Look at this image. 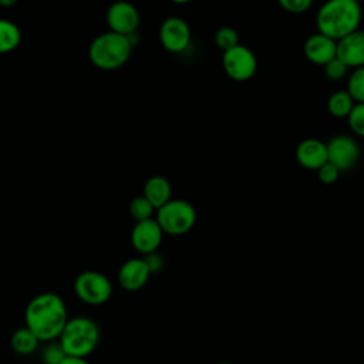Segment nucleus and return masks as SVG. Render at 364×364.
Returning <instances> with one entry per match:
<instances>
[{"instance_id": "6", "label": "nucleus", "mask_w": 364, "mask_h": 364, "mask_svg": "<svg viewBox=\"0 0 364 364\" xmlns=\"http://www.w3.org/2000/svg\"><path fill=\"white\" fill-rule=\"evenodd\" d=\"M74 293L85 304L101 306L111 297L112 284L105 274L97 270H85L75 277Z\"/></svg>"}, {"instance_id": "9", "label": "nucleus", "mask_w": 364, "mask_h": 364, "mask_svg": "<svg viewBox=\"0 0 364 364\" xmlns=\"http://www.w3.org/2000/svg\"><path fill=\"white\" fill-rule=\"evenodd\" d=\"M327 145L328 162L336 165L340 171L353 168L360 156V148L357 142L347 135H337L330 139Z\"/></svg>"}, {"instance_id": "16", "label": "nucleus", "mask_w": 364, "mask_h": 364, "mask_svg": "<svg viewBox=\"0 0 364 364\" xmlns=\"http://www.w3.org/2000/svg\"><path fill=\"white\" fill-rule=\"evenodd\" d=\"M171 183L164 176H151L144 185V196L155 209L161 208L171 199Z\"/></svg>"}, {"instance_id": "28", "label": "nucleus", "mask_w": 364, "mask_h": 364, "mask_svg": "<svg viewBox=\"0 0 364 364\" xmlns=\"http://www.w3.org/2000/svg\"><path fill=\"white\" fill-rule=\"evenodd\" d=\"M144 260L146 262V264H148V267H149L151 273L158 272V270L162 267V263H164L162 257H161L158 253H155V252H151V253L145 255Z\"/></svg>"}, {"instance_id": "5", "label": "nucleus", "mask_w": 364, "mask_h": 364, "mask_svg": "<svg viewBox=\"0 0 364 364\" xmlns=\"http://www.w3.org/2000/svg\"><path fill=\"white\" fill-rule=\"evenodd\" d=\"M195 220L196 212L193 206L181 199H169L156 212V222L164 233L168 235H183L189 232Z\"/></svg>"}, {"instance_id": "26", "label": "nucleus", "mask_w": 364, "mask_h": 364, "mask_svg": "<svg viewBox=\"0 0 364 364\" xmlns=\"http://www.w3.org/2000/svg\"><path fill=\"white\" fill-rule=\"evenodd\" d=\"M277 1H279V4L282 6L283 10L289 11V13H293V14L304 13L313 4V0H277Z\"/></svg>"}, {"instance_id": "11", "label": "nucleus", "mask_w": 364, "mask_h": 364, "mask_svg": "<svg viewBox=\"0 0 364 364\" xmlns=\"http://www.w3.org/2000/svg\"><path fill=\"white\" fill-rule=\"evenodd\" d=\"M164 230L156 219H145L135 223L131 232V243L134 249L142 255L155 252L161 245Z\"/></svg>"}, {"instance_id": "21", "label": "nucleus", "mask_w": 364, "mask_h": 364, "mask_svg": "<svg viewBox=\"0 0 364 364\" xmlns=\"http://www.w3.org/2000/svg\"><path fill=\"white\" fill-rule=\"evenodd\" d=\"M154 210H155V208L144 195L134 198L129 203V213L136 222L149 219L152 216Z\"/></svg>"}, {"instance_id": "8", "label": "nucleus", "mask_w": 364, "mask_h": 364, "mask_svg": "<svg viewBox=\"0 0 364 364\" xmlns=\"http://www.w3.org/2000/svg\"><path fill=\"white\" fill-rule=\"evenodd\" d=\"M159 41L169 53H182L191 44V28L181 17H168L159 27Z\"/></svg>"}, {"instance_id": "15", "label": "nucleus", "mask_w": 364, "mask_h": 364, "mask_svg": "<svg viewBox=\"0 0 364 364\" xmlns=\"http://www.w3.org/2000/svg\"><path fill=\"white\" fill-rule=\"evenodd\" d=\"M296 159L303 168L317 171L328 161L327 145L316 138L303 139L296 148Z\"/></svg>"}, {"instance_id": "14", "label": "nucleus", "mask_w": 364, "mask_h": 364, "mask_svg": "<svg viewBox=\"0 0 364 364\" xmlns=\"http://www.w3.org/2000/svg\"><path fill=\"white\" fill-rule=\"evenodd\" d=\"M336 40L317 31L306 40L303 51L310 63L324 65L327 61L336 57Z\"/></svg>"}, {"instance_id": "19", "label": "nucleus", "mask_w": 364, "mask_h": 364, "mask_svg": "<svg viewBox=\"0 0 364 364\" xmlns=\"http://www.w3.org/2000/svg\"><path fill=\"white\" fill-rule=\"evenodd\" d=\"M21 40L18 27L6 18H0V54L14 50Z\"/></svg>"}, {"instance_id": "2", "label": "nucleus", "mask_w": 364, "mask_h": 364, "mask_svg": "<svg viewBox=\"0 0 364 364\" xmlns=\"http://www.w3.org/2000/svg\"><path fill=\"white\" fill-rule=\"evenodd\" d=\"M361 23V6L355 0H327L317 11V31L340 40L353 33Z\"/></svg>"}, {"instance_id": "3", "label": "nucleus", "mask_w": 364, "mask_h": 364, "mask_svg": "<svg viewBox=\"0 0 364 364\" xmlns=\"http://www.w3.org/2000/svg\"><path fill=\"white\" fill-rule=\"evenodd\" d=\"M67 355L87 357L100 343V327L90 317L68 318L57 338Z\"/></svg>"}, {"instance_id": "22", "label": "nucleus", "mask_w": 364, "mask_h": 364, "mask_svg": "<svg viewBox=\"0 0 364 364\" xmlns=\"http://www.w3.org/2000/svg\"><path fill=\"white\" fill-rule=\"evenodd\" d=\"M215 44L222 51H226V50L237 46L239 44L237 31L229 26L220 27L215 34Z\"/></svg>"}, {"instance_id": "33", "label": "nucleus", "mask_w": 364, "mask_h": 364, "mask_svg": "<svg viewBox=\"0 0 364 364\" xmlns=\"http://www.w3.org/2000/svg\"><path fill=\"white\" fill-rule=\"evenodd\" d=\"M355 1H357V3H363L364 0H355Z\"/></svg>"}, {"instance_id": "4", "label": "nucleus", "mask_w": 364, "mask_h": 364, "mask_svg": "<svg viewBox=\"0 0 364 364\" xmlns=\"http://www.w3.org/2000/svg\"><path fill=\"white\" fill-rule=\"evenodd\" d=\"M131 51L132 46L128 37L109 30L94 38L88 55L95 67L109 71L122 67L128 61Z\"/></svg>"}, {"instance_id": "18", "label": "nucleus", "mask_w": 364, "mask_h": 364, "mask_svg": "<svg viewBox=\"0 0 364 364\" xmlns=\"http://www.w3.org/2000/svg\"><path fill=\"white\" fill-rule=\"evenodd\" d=\"M355 101L351 98L347 90H338L333 92L327 101L328 112L336 118H347Z\"/></svg>"}, {"instance_id": "17", "label": "nucleus", "mask_w": 364, "mask_h": 364, "mask_svg": "<svg viewBox=\"0 0 364 364\" xmlns=\"http://www.w3.org/2000/svg\"><path fill=\"white\" fill-rule=\"evenodd\" d=\"M38 343L40 340L27 326L16 330L10 338L11 348L20 355L31 354L38 347Z\"/></svg>"}, {"instance_id": "20", "label": "nucleus", "mask_w": 364, "mask_h": 364, "mask_svg": "<svg viewBox=\"0 0 364 364\" xmlns=\"http://www.w3.org/2000/svg\"><path fill=\"white\" fill-rule=\"evenodd\" d=\"M347 91L355 102H364V65L357 67L350 73Z\"/></svg>"}, {"instance_id": "29", "label": "nucleus", "mask_w": 364, "mask_h": 364, "mask_svg": "<svg viewBox=\"0 0 364 364\" xmlns=\"http://www.w3.org/2000/svg\"><path fill=\"white\" fill-rule=\"evenodd\" d=\"M60 364H90L85 357H75V355H65V358Z\"/></svg>"}, {"instance_id": "27", "label": "nucleus", "mask_w": 364, "mask_h": 364, "mask_svg": "<svg viewBox=\"0 0 364 364\" xmlns=\"http://www.w3.org/2000/svg\"><path fill=\"white\" fill-rule=\"evenodd\" d=\"M340 172L341 171L336 165H333L331 162L327 161L324 165H321L317 169V176H318L320 182H323V183H333L337 181Z\"/></svg>"}, {"instance_id": "1", "label": "nucleus", "mask_w": 364, "mask_h": 364, "mask_svg": "<svg viewBox=\"0 0 364 364\" xmlns=\"http://www.w3.org/2000/svg\"><path fill=\"white\" fill-rule=\"evenodd\" d=\"M68 320V311L61 296L44 291L34 296L24 311L26 326L40 341L57 340Z\"/></svg>"}, {"instance_id": "7", "label": "nucleus", "mask_w": 364, "mask_h": 364, "mask_svg": "<svg viewBox=\"0 0 364 364\" xmlns=\"http://www.w3.org/2000/svg\"><path fill=\"white\" fill-rule=\"evenodd\" d=\"M222 65L229 78L242 82L250 80L256 74L257 60L250 48L237 44L223 51Z\"/></svg>"}, {"instance_id": "31", "label": "nucleus", "mask_w": 364, "mask_h": 364, "mask_svg": "<svg viewBox=\"0 0 364 364\" xmlns=\"http://www.w3.org/2000/svg\"><path fill=\"white\" fill-rule=\"evenodd\" d=\"M172 3H176V4H185V3H189L191 0H171Z\"/></svg>"}, {"instance_id": "12", "label": "nucleus", "mask_w": 364, "mask_h": 364, "mask_svg": "<svg viewBox=\"0 0 364 364\" xmlns=\"http://www.w3.org/2000/svg\"><path fill=\"white\" fill-rule=\"evenodd\" d=\"M336 57L340 58L348 68L364 65V30H354L353 33L337 40Z\"/></svg>"}, {"instance_id": "32", "label": "nucleus", "mask_w": 364, "mask_h": 364, "mask_svg": "<svg viewBox=\"0 0 364 364\" xmlns=\"http://www.w3.org/2000/svg\"><path fill=\"white\" fill-rule=\"evenodd\" d=\"M218 364H230V363H226V361H222V363H218Z\"/></svg>"}, {"instance_id": "24", "label": "nucleus", "mask_w": 364, "mask_h": 364, "mask_svg": "<svg viewBox=\"0 0 364 364\" xmlns=\"http://www.w3.org/2000/svg\"><path fill=\"white\" fill-rule=\"evenodd\" d=\"M347 121H348L351 131L355 135L364 136V102L354 104L350 114L347 115Z\"/></svg>"}, {"instance_id": "13", "label": "nucleus", "mask_w": 364, "mask_h": 364, "mask_svg": "<svg viewBox=\"0 0 364 364\" xmlns=\"http://www.w3.org/2000/svg\"><path fill=\"white\" fill-rule=\"evenodd\" d=\"M151 276V270L144 257L127 260L118 270V283L127 291L142 289Z\"/></svg>"}, {"instance_id": "25", "label": "nucleus", "mask_w": 364, "mask_h": 364, "mask_svg": "<svg viewBox=\"0 0 364 364\" xmlns=\"http://www.w3.org/2000/svg\"><path fill=\"white\" fill-rule=\"evenodd\" d=\"M323 71H324V75L331 80V81H340L343 80L347 73H348V67L337 57L331 58L330 61H327L324 65H323Z\"/></svg>"}, {"instance_id": "10", "label": "nucleus", "mask_w": 364, "mask_h": 364, "mask_svg": "<svg viewBox=\"0 0 364 364\" xmlns=\"http://www.w3.org/2000/svg\"><path fill=\"white\" fill-rule=\"evenodd\" d=\"M107 23L111 31L118 34H129L136 31L139 26V13L128 1H115L107 11Z\"/></svg>"}, {"instance_id": "30", "label": "nucleus", "mask_w": 364, "mask_h": 364, "mask_svg": "<svg viewBox=\"0 0 364 364\" xmlns=\"http://www.w3.org/2000/svg\"><path fill=\"white\" fill-rule=\"evenodd\" d=\"M16 1H17V0H0V6H3V7H10V6H13Z\"/></svg>"}, {"instance_id": "23", "label": "nucleus", "mask_w": 364, "mask_h": 364, "mask_svg": "<svg viewBox=\"0 0 364 364\" xmlns=\"http://www.w3.org/2000/svg\"><path fill=\"white\" fill-rule=\"evenodd\" d=\"M48 344L41 351V358L44 364H60L65 358V351L58 343V340L47 341Z\"/></svg>"}]
</instances>
